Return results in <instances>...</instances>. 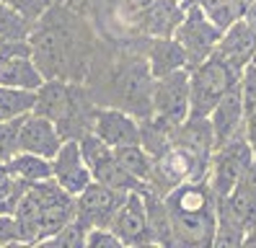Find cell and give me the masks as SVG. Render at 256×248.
<instances>
[{"mask_svg":"<svg viewBox=\"0 0 256 248\" xmlns=\"http://www.w3.org/2000/svg\"><path fill=\"white\" fill-rule=\"evenodd\" d=\"M28 44H32V57L36 60L44 78L83 83V75L91 65L88 62L91 36L75 8L54 3L34 24Z\"/></svg>","mask_w":256,"mask_h":248,"instance_id":"obj_1","label":"cell"},{"mask_svg":"<svg viewBox=\"0 0 256 248\" xmlns=\"http://www.w3.org/2000/svg\"><path fill=\"white\" fill-rule=\"evenodd\" d=\"M13 214L21 225L24 246L44 243L75 217V196L60 189L54 178L39 181L26 186Z\"/></svg>","mask_w":256,"mask_h":248,"instance_id":"obj_2","label":"cell"},{"mask_svg":"<svg viewBox=\"0 0 256 248\" xmlns=\"http://www.w3.org/2000/svg\"><path fill=\"white\" fill-rule=\"evenodd\" d=\"M153 80L156 78L150 75L145 54L119 60L106 75V101L101 106H119L138 119H145L153 112Z\"/></svg>","mask_w":256,"mask_h":248,"instance_id":"obj_3","label":"cell"},{"mask_svg":"<svg viewBox=\"0 0 256 248\" xmlns=\"http://www.w3.org/2000/svg\"><path fill=\"white\" fill-rule=\"evenodd\" d=\"M240 72L233 70L225 60L215 52L200 65L189 68V96H192V116H207L215 108V104L238 88Z\"/></svg>","mask_w":256,"mask_h":248,"instance_id":"obj_4","label":"cell"},{"mask_svg":"<svg viewBox=\"0 0 256 248\" xmlns=\"http://www.w3.org/2000/svg\"><path fill=\"white\" fill-rule=\"evenodd\" d=\"M251 158H254V150L244 132H238L228 142L215 148L210 166H207V184L218 199L228 196L236 189V184L240 174H244V168L251 163Z\"/></svg>","mask_w":256,"mask_h":248,"instance_id":"obj_5","label":"cell"},{"mask_svg":"<svg viewBox=\"0 0 256 248\" xmlns=\"http://www.w3.org/2000/svg\"><path fill=\"white\" fill-rule=\"evenodd\" d=\"M153 112L158 122L178 127L192 116V96H189V70H176L171 75H163L153 80V98H150Z\"/></svg>","mask_w":256,"mask_h":248,"instance_id":"obj_6","label":"cell"},{"mask_svg":"<svg viewBox=\"0 0 256 248\" xmlns=\"http://www.w3.org/2000/svg\"><path fill=\"white\" fill-rule=\"evenodd\" d=\"M222 36V31L210 21V16L200 6H184V18L178 24L174 39L184 46V52L189 57V68L200 65L202 60H207L215 52V46Z\"/></svg>","mask_w":256,"mask_h":248,"instance_id":"obj_7","label":"cell"},{"mask_svg":"<svg viewBox=\"0 0 256 248\" xmlns=\"http://www.w3.org/2000/svg\"><path fill=\"white\" fill-rule=\"evenodd\" d=\"M127 194L91 181L75 196V220L83 228H109Z\"/></svg>","mask_w":256,"mask_h":248,"instance_id":"obj_8","label":"cell"},{"mask_svg":"<svg viewBox=\"0 0 256 248\" xmlns=\"http://www.w3.org/2000/svg\"><path fill=\"white\" fill-rule=\"evenodd\" d=\"M91 132H96L109 148L116 150V148L140 142V119L119 106L96 104L94 119H91Z\"/></svg>","mask_w":256,"mask_h":248,"instance_id":"obj_9","label":"cell"},{"mask_svg":"<svg viewBox=\"0 0 256 248\" xmlns=\"http://www.w3.org/2000/svg\"><path fill=\"white\" fill-rule=\"evenodd\" d=\"M52 178L60 189H65L68 194L78 196L88 184L94 181V174L88 168L83 152H80V145L78 140H65L60 150L52 155Z\"/></svg>","mask_w":256,"mask_h":248,"instance_id":"obj_10","label":"cell"},{"mask_svg":"<svg viewBox=\"0 0 256 248\" xmlns=\"http://www.w3.org/2000/svg\"><path fill=\"white\" fill-rule=\"evenodd\" d=\"M124 246H150V225H148V207H145V189L130 192L122 202L119 212L109 225Z\"/></svg>","mask_w":256,"mask_h":248,"instance_id":"obj_11","label":"cell"},{"mask_svg":"<svg viewBox=\"0 0 256 248\" xmlns=\"http://www.w3.org/2000/svg\"><path fill=\"white\" fill-rule=\"evenodd\" d=\"M62 142H65V137H62V132H60V127H57L52 119L42 116L36 112L26 114L21 119L18 150L36 152V155H44V158H52Z\"/></svg>","mask_w":256,"mask_h":248,"instance_id":"obj_12","label":"cell"},{"mask_svg":"<svg viewBox=\"0 0 256 248\" xmlns=\"http://www.w3.org/2000/svg\"><path fill=\"white\" fill-rule=\"evenodd\" d=\"M182 18H184V3H178V0H153L145 10L134 16L132 24L142 36L160 39V36H174Z\"/></svg>","mask_w":256,"mask_h":248,"instance_id":"obj_13","label":"cell"},{"mask_svg":"<svg viewBox=\"0 0 256 248\" xmlns=\"http://www.w3.org/2000/svg\"><path fill=\"white\" fill-rule=\"evenodd\" d=\"M254 52H256V31L244 18H238L236 24H230L225 28L218 46H215V54L220 60H225L238 72H244L251 65Z\"/></svg>","mask_w":256,"mask_h":248,"instance_id":"obj_14","label":"cell"},{"mask_svg":"<svg viewBox=\"0 0 256 248\" xmlns=\"http://www.w3.org/2000/svg\"><path fill=\"white\" fill-rule=\"evenodd\" d=\"M210 124H212V134H215V145L228 142L230 137H236L238 132H244L246 124V108L244 101H240V90L233 88L230 93L215 104V108L207 114Z\"/></svg>","mask_w":256,"mask_h":248,"instance_id":"obj_15","label":"cell"},{"mask_svg":"<svg viewBox=\"0 0 256 248\" xmlns=\"http://www.w3.org/2000/svg\"><path fill=\"white\" fill-rule=\"evenodd\" d=\"M148 42L150 44L145 50V62L153 78L171 75L176 70H189V57L184 52V46L174 36H160V39H148Z\"/></svg>","mask_w":256,"mask_h":248,"instance_id":"obj_16","label":"cell"},{"mask_svg":"<svg viewBox=\"0 0 256 248\" xmlns=\"http://www.w3.org/2000/svg\"><path fill=\"white\" fill-rule=\"evenodd\" d=\"M47 78L39 70L36 60L32 52L24 54H13L6 62H0V86H10V88H24V90H36Z\"/></svg>","mask_w":256,"mask_h":248,"instance_id":"obj_17","label":"cell"},{"mask_svg":"<svg viewBox=\"0 0 256 248\" xmlns=\"http://www.w3.org/2000/svg\"><path fill=\"white\" fill-rule=\"evenodd\" d=\"M6 166H8V170H10L13 178L24 181V184H28V186L52 178V158H44V155H36V152L18 150Z\"/></svg>","mask_w":256,"mask_h":248,"instance_id":"obj_18","label":"cell"},{"mask_svg":"<svg viewBox=\"0 0 256 248\" xmlns=\"http://www.w3.org/2000/svg\"><path fill=\"white\" fill-rule=\"evenodd\" d=\"M91 174H94V181H98V184H104V186H109V189L122 192V194L148 189L142 181H138V178L130 174V170L122 168V163L114 158V152L109 155V158H104L98 166H94V168H91Z\"/></svg>","mask_w":256,"mask_h":248,"instance_id":"obj_19","label":"cell"},{"mask_svg":"<svg viewBox=\"0 0 256 248\" xmlns=\"http://www.w3.org/2000/svg\"><path fill=\"white\" fill-rule=\"evenodd\" d=\"M145 207H148V225L150 238L158 246H174V230H171V212L166 207L160 194L153 189H145Z\"/></svg>","mask_w":256,"mask_h":248,"instance_id":"obj_20","label":"cell"},{"mask_svg":"<svg viewBox=\"0 0 256 248\" xmlns=\"http://www.w3.org/2000/svg\"><path fill=\"white\" fill-rule=\"evenodd\" d=\"M114 158L122 163V168L130 170V174L138 178V181H142L145 186H150V178H153V168H156V158H153V155H150L140 142L116 148V150H114Z\"/></svg>","mask_w":256,"mask_h":248,"instance_id":"obj_21","label":"cell"},{"mask_svg":"<svg viewBox=\"0 0 256 248\" xmlns=\"http://www.w3.org/2000/svg\"><path fill=\"white\" fill-rule=\"evenodd\" d=\"M34 101H36V90L0 86V122L24 119L26 114L34 112Z\"/></svg>","mask_w":256,"mask_h":248,"instance_id":"obj_22","label":"cell"},{"mask_svg":"<svg viewBox=\"0 0 256 248\" xmlns=\"http://www.w3.org/2000/svg\"><path fill=\"white\" fill-rule=\"evenodd\" d=\"M34 31V21L8 3H0V39L6 42H28Z\"/></svg>","mask_w":256,"mask_h":248,"instance_id":"obj_23","label":"cell"},{"mask_svg":"<svg viewBox=\"0 0 256 248\" xmlns=\"http://www.w3.org/2000/svg\"><path fill=\"white\" fill-rule=\"evenodd\" d=\"M26 186H28V184L16 181V178L10 176V170H8L6 163H0V207H3L6 212L16 210L21 194L26 192Z\"/></svg>","mask_w":256,"mask_h":248,"instance_id":"obj_24","label":"cell"},{"mask_svg":"<svg viewBox=\"0 0 256 248\" xmlns=\"http://www.w3.org/2000/svg\"><path fill=\"white\" fill-rule=\"evenodd\" d=\"M86 232L88 228H83L78 220H72L65 225V228H60L54 236H50L47 240H44L42 246H62V248H86Z\"/></svg>","mask_w":256,"mask_h":248,"instance_id":"obj_25","label":"cell"},{"mask_svg":"<svg viewBox=\"0 0 256 248\" xmlns=\"http://www.w3.org/2000/svg\"><path fill=\"white\" fill-rule=\"evenodd\" d=\"M18 130L21 119L0 122V163H8L18 152Z\"/></svg>","mask_w":256,"mask_h":248,"instance_id":"obj_26","label":"cell"},{"mask_svg":"<svg viewBox=\"0 0 256 248\" xmlns=\"http://www.w3.org/2000/svg\"><path fill=\"white\" fill-rule=\"evenodd\" d=\"M238 90H240V101H244L246 114L256 112V68L254 65H248L244 72H240Z\"/></svg>","mask_w":256,"mask_h":248,"instance_id":"obj_27","label":"cell"},{"mask_svg":"<svg viewBox=\"0 0 256 248\" xmlns=\"http://www.w3.org/2000/svg\"><path fill=\"white\" fill-rule=\"evenodd\" d=\"M0 246H24L21 225L13 212H0Z\"/></svg>","mask_w":256,"mask_h":248,"instance_id":"obj_28","label":"cell"},{"mask_svg":"<svg viewBox=\"0 0 256 248\" xmlns=\"http://www.w3.org/2000/svg\"><path fill=\"white\" fill-rule=\"evenodd\" d=\"M124 243L112 228H88L86 232V248H122Z\"/></svg>","mask_w":256,"mask_h":248,"instance_id":"obj_29","label":"cell"},{"mask_svg":"<svg viewBox=\"0 0 256 248\" xmlns=\"http://www.w3.org/2000/svg\"><path fill=\"white\" fill-rule=\"evenodd\" d=\"M0 3H8V6H13L16 10H21L26 18H32L34 24L42 18L44 13H47L57 0H0Z\"/></svg>","mask_w":256,"mask_h":248,"instance_id":"obj_30","label":"cell"},{"mask_svg":"<svg viewBox=\"0 0 256 248\" xmlns=\"http://www.w3.org/2000/svg\"><path fill=\"white\" fill-rule=\"evenodd\" d=\"M236 189H240V192H246V194L256 196V155L251 158V163L244 168V174H240V178H238V184H236Z\"/></svg>","mask_w":256,"mask_h":248,"instance_id":"obj_31","label":"cell"},{"mask_svg":"<svg viewBox=\"0 0 256 248\" xmlns=\"http://www.w3.org/2000/svg\"><path fill=\"white\" fill-rule=\"evenodd\" d=\"M150 3H153V0H116V13L122 16V18H134V16H138L140 10H145Z\"/></svg>","mask_w":256,"mask_h":248,"instance_id":"obj_32","label":"cell"},{"mask_svg":"<svg viewBox=\"0 0 256 248\" xmlns=\"http://www.w3.org/2000/svg\"><path fill=\"white\" fill-rule=\"evenodd\" d=\"M244 134H246V140H248V145H251V150H254V155H256V112L246 114V124H244Z\"/></svg>","mask_w":256,"mask_h":248,"instance_id":"obj_33","label":"cell"},{"mask_svg":"<svg viewBox=\"0 0 256 248\" xmlns=\"http://www.w3.org/2000/svg\"><path fill=\"white\" fill-rule=\"evenodd\" d=\"M251 3H254V0H230V8L236 10L238 18H244V13L251 8Z\"/></svg>","mask_w":256,"mask_h":248,"instance_id":"obj_34","label":"cell"},{"mask_svg":"<svg viewBox=\"0 0 256 248\" xmlns=\"http://www.w3.org/2000/svg\"><path fill=\"white\" fill-rule=\"evenodd\" d=\"M244 21H246V24H248V26H251V28L256 31V0L251 3V8H248V10L244 13Z\"/></svg>","mask_w":256,"mask_h":248,"instance_id":"obj_35","label":"cell"},{"mask_svg":"<svg viewBox=\"0 0 256 248\" xmlns=\"http://www.w3.org/2000/svg\"><path fill=\"white\" fill-rule=\"evenodd\" d=\"M62 3H68L70 8H75V10H80V6H86L88 0H62Z\"/></svg>","mask_w":256,"mask_h":248,"instance_id":"obj_36","label":"cell"},{"mask_svg":"<svg viewBox=\"0 0 256 248\" xmlns=\"http://www.w3.org/2000/svg\"><path fill=\"white\" fill-rule=\"evenodd\" d=\"M246 246H256V230L248 236V240H246Z\"/></svg>","mask_w":256,"mask_h":248,"instance_id":"obj_37","label":"cell"},{"mask_svg":"<svg viewBox=\"0 0 256 248\" xmlns=\"http://www.w3.org/2000/svg\"><path fill=\"white\" fill-rule=\"evenodd\" d=\"M251 65H254V68H256V52H254V60H251Z\"/></svg>","mask_w":256,"mask_h":248,"instance_id":"obj_38","label":"cell"},{"mask_svg":"<svg viewBox=\"0 0 256 248\" xmlns=\"http://www.w3.org/2000/svg\"><path fill=\"white\" fill-rule=\"evenodd\" d=\"M178 3H186V0H178Z\"/></svg>","mask_w":256,"mask_h":248,"instance_id":"obj_39","label":"cell"}]
</instances>
